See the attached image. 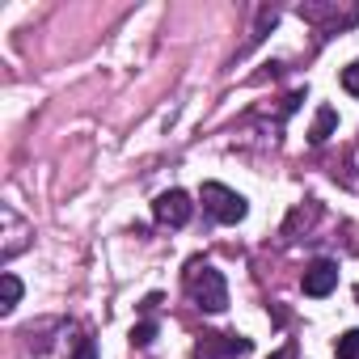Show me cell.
I'll return each mask as SVG.
<instances>
[{
	"label": "cell",
	"mask_w": 359,
	"mask_h": 359,
	"mask_svg": "<svg viewBox=\"0 0 359 359\" xmlns=\"http://www.w3.org/2000/svg\"><path fill=\"white\" fill-rule=\"evenodd\" d=\"M338 287V262L334 258H317L304 266V296H330Z\"/></svg>",
	"instance_id": "cell-4"
},
{
	"label": "cell",
	"mask_w": 359,
	"mask_h": 359,
	"mask_svg": "<svg viewBox=\"0 0 359 359\" xmlns=\"http://www.w3.org/2000/svg\"><path fill=\"white\" fill-rule=\"evenodd\" d=\"M342 89H346L351 97H359V60H351V64L342 68Z\"/></svg>",
	"instance_id": "cell-11"
},
{
	"label": "cell",
	"mask_w": 359,
	"mask_h": 359,
	"mask_svg": "<svg viewBox=\"0 0 359 359\" xmlns=\"http://www.w3.org/2000/svg\"><path fill=\"white\" fill-rule=\"evenodd\" d=\"M250 338L237 334H203V342L195 346V359H220V355H245Z\"/></svg>",
	"instance_id": "cell-5"
},
{
	"label": "cell",
	"mask_w": 359,
	"mask_h": 359,
	"mask_svg": "<svg viewBox=\"0 0 359 359\" xmlns=\"http://www.w3.org/2000/svg\"><path fill=\"white\" fill-rule=\"evenodd\" d=\"M271 359H292V351H287V346H283V351H275V355H271Z\"/></svg>",
	"instance_id": "cell-13"
},
{
	"label": "cell",
	"mask_w": 359,
	"mask_h": 359,
	"mask_svg": "<svg viewBox=\"0 0 359 359\" xmlns=\"http://www.w3.org/2000/svg\"><path fill=\"white\" fill-rule=\"evenodd\" d=\"M152 216H156L161 224H169V229H187L191 216H195V203H191L187 191H165V195H156Z\"/></svg>",
	"instance_id": "cell-3"
},
{
	"label": "cell",
	"mask_w": 359,
	"mask_h": 359,
	"mask_svg": "<svg viewBox=\"0 0 359 359\" xmlns=\"http://www.w3.org/2000/svg\"><path fill=\"white\" fill-rule=\"evenodd\" d=\"M334 355H338V359H359V330H346V334L334 342Z\"/></svg>",
	"instance_id": "cell-9"
},
{
	"label": "cell",
	"mask_w": 359,
	"mask_h": 359,
	"mask_svg": "<svg viewBox=\"0 0 359 359\" xmlns=\"http://www.w3.org/2000/svg\"><path fill=\"white\" fill-rule=\"evenodd\" d=\"M18 300H22V279L13 271H5V275H0V313H13Z\"/></svg>",
	"instance_id": "cell-7"
},
{
	"label": "cell",
	"mask_w": 359,
	"mask_h": 359,
	"mask_svg": "<svg viewBox=\"0 0 359 359\" xmlns=\"http://www.w3.org/2000/svg\"><path fill=\"white\" fill-rule=\"evenodd\" d=\"M203 208H208L220 224H241V220H245V212H250L245 195L229 191L224 182H203Z\"/></svg>",
	"instance_id": "cell-2"
},
{
	"label": "cell",
	"mask_w": 359,
	"mask_h": 359,
	"mask_svg": "<svg viewBox=\"0 0 359 359\" xmlns=\"http://www.w3.org/2000/svg\"><path fill=\"white\" fill-rule=\"evenodd\" d=\"M334 127H338V110L334 106H321L317 118H313V127H309V144H325L334 135Z\"/></svg>",
	"instance_id": "cell-6"
},
{
	"label": "cell",
	"mask_w": 359,
	"mask_h": 359,
	"mask_svg": "<svg viewBox=\"0 0 359 359\" xmlns=\"http://www.w3.org/2000/svg\"><path fill=\"white\" fill-rule=\"evenodd\" d=\"M191 296L208 313H224L229 309V283H224V275L216 266H199V262L191 266Z\"/></svg>",
	"instance_id": "cell-1"
},
{
	"label": "cell",
	"mask_w": 359,
	"mask_h": 359,
	"mask_svg": "<svg viewBox=\"0 0 359 359\" xmlns=\"http://www.w3.org/2000/svg\"><path fill=\"white\" fill-rule=\"evenodd\" d=\"M152 338H156V321H140V325L131 330V342H135V346H152Z\"/></svg>",
	"instance_id": "cell-10"
},
{
	"label": "cell",
	"mask_w": 359,
	"mask_h": 359,
	"mask_svg": "<svg viewBox=\"0 0 359 359\" xmlns=\"http://www.w3.org/2000/svg\"><path fill=\"white\" fill-rule=\"evenodd\" d=\"M72 359H97V342L93 338H81L76 351H72Z\"/></svg>",
	"instance_id": "cell-12"
},
{
	"label": "cell",
	"mask_w": 359,
	"mask_h": 359,
	"mask_svg": "<svg viewBox=\"0 0 359 359\" xmlns=\"http://www.w3.org/2000/svg\"><path fill=\"white\" fill-rule=\"evenodd\" d=\"M5 224H9V245H5V258H13V254L26 245V241H22V237H26V224H22L9 208H5Z\"/></svg>",
	"instance_id": "cell-8"
}]
</instances>
